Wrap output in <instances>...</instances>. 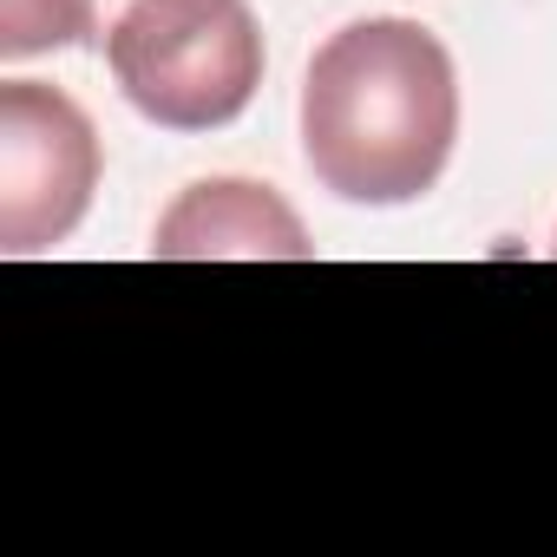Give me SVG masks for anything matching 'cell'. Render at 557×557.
Returning a JSON list of instances; mask_svg holds the SVG:
<instances>
[{
    "mask_svg": "<svg viewBox=\"0 0 557 557\" xmlns=\"http://www.w3.org/2000/svg\"><path fill=\"white\" fill-rule=\"evenodd\" d=\"M459 138L453 53L420 21H355L329 34L302 79V158L342 203L394 210L426 197Z\"/></svg>",
    "mask_w": 557,
    "mask_h": 557,
    "instance_id": "6da1fadb",
    "label": "cell"
},
{
    "mask_svg": "<svg viewBox=\"0 0 557 557\" xmlns=\"http://www.w3.org/2000/svg\"><path fill=\"white\" fill-rule=\"evenodd\" d=\"M99 53L125 106L164 132H223L262 86L249 0H125Z\"/></svg>",
    "mask_w": 557,
    "mask_h": 557,
    "instance_id": "7a4b0ae2",
    "label": "cell"
},
{
    "mask_svg": "<svg viewBox=\"0 0 557 557\" xmlns=\"http://www.w3.org/2000/svg\"><path fill=\"white\" fill-rule=\"evenodd\" d=\"M99 164V132L60 86H0V256L60 249L92 210Z\"/></svg>",
    "mask_w": 557,
    "mask_h": 557,
    "instance_id": "3957f363",
    "label": "cell"
},
{
    "mask_svg": "<svg viewBox=\"0 0 557 557\" xmlns=\"http://www.w3.org/2000/svg\"><path fill=\"white\" fill-rule=\"evenodd\" d=\"M158 262H309L315 243L302 230V216L275 197L269 184L249 177H203L190 184L151 236Z\"/></svg>",
    "mask_w": 557,
    "mask_h": 557,
    "instance_id": "277c9868",
    "label": "cell"
},
{
    "mask_svg": "<svg viewBox=\"0 0 557 557\" xmlns=\"http://www.w3.org/2000/svg\"><path fill=\"white\" fill-rule=\"evenodd\" d=\"M106 0H0V60L99 47Z\"/></svg>",
    "mask_w": 557,
    "mask_h": 557,
    "instance_id": "5b68a950",
    "label": "cell"
}]
</instances>
